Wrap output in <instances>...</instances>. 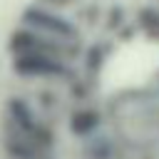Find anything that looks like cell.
<instances>
[{
	"mask_svg": "<svg viewBox=\"0 0 159 159\" xmlns=\"http://www.w3.org/2000/svg\"><path fill=\"white\" fill-rule=\"evenodd\" d=\"M102 124V114L89 107H80L70 114V132L75 137H92Z\"/></svg>",
	"mask_w": 159,
	"mask_h": 159,
	"instance_id": "cell-3",
	"label": "cell"
},
{
	"mask_svg": "<svg viewBox=\"0 0 159 159\" xmlns=\"http://www.w3.org/2000/svg\"><path fill=\"white\" fill-rule=\"evenodd\" d=\"M12 72L20 77H70V65L55 55L45 52H22L12 55Z\"/></svg>",
	"mask_w": 159,
	"mask_h": 159,
	"instance_id": "cell-2",
	"label": "cell"
},
{
	"mask_svg": "<svg viewBox=\"0 0 159 159\" xmlns=\"http://www.w3.org/2000/svg\"><path fill=\"white\" fill-rule=\"evenodd\" d=\"M137 27L154 42H159V7L157 5H144L137 12Z\"/></svg>",
	"mask_w": 159,
	"mask_h": 159,
	"instance_id": "cell-4",
	"label": "cell"
},
{
	"mask_svg": "<svg viewBox=\"0 0 159 159\" xmlns=\"http://www.w3.org/2000/svg\"><path fill=\"white\" fill-rule=\"evenodd\" d=\"M22 27L45 40L62 42V45H75L77 35H80V30L72 20H67L65 15H60L45 5H27L22 10Z\"/></svg>",
	"mask_w": 159,
	"mask_h": 159,
	"instance_id": "cell-1",
	"label": "cell"
},
{
	"mask_svg": "<svg viewBox=\"0 0 159 159\" xmlns=\"http://www.w3.org/2000/svg\"><path fill=\"white\" fill-rule=\"evenodd\" d=\"M144 159H149V157H144Z\"/></svg>",
	"mask_w": 159,
	"mask_h": 159,
	"instance_id": "cell-5",
	"label": "cell"
}]
</instances>
